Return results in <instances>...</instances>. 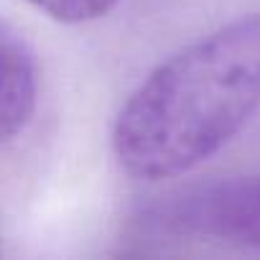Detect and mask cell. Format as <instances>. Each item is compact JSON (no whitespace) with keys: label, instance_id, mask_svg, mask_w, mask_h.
<instances>
[{"label":"cell","instance_id":"3","mask_svg":"<svg viewBox=\"0 0 260 260\" xmlns=\"http://www.w3.org/2000/svg\"><path fill=\"white\" fill-rule=\"evenodd\" d=\"M39 97V72L26 41L0 18V143L28 125Z\"/></svg>","mask_w":260,"mask_h":260},{"label":"cell","instance_id":"4","mask_svg":"<svg viewBox=\"0 0 260 260\" xmlns=\"http://www.w3.org/2000/svg\"><path fill=\"white\" fill-rule=\"evenodd\" d=\"M31 3L61 23H84L112 11L117 0H31Z\"/></svg>","mask_w":260,"mask_h":260},{"label":"cell","instance_id":"2","mask_svg":"<svg viewBox=\"0 0 260 260\" xmlns=\"http://www.w3.org/2000/svg\"><path fill=\"white\" fill-rule=\"evenodd\" d=\"M143 227L166 237L260 250V174L186 189L146 209Z\"/></svg>","mask_w":260,"mask_h":260},{"label":"cell","instance_id":"1","mask_svg":"<svg viewBox=\"0 0 260 260\" xmlns=\"http://www.w3.org/2000/svg\"><path fill=\"white\" fill-rule=\"evenodd\" d=\"M260 110V13L189 44L122 105L112 148L120 166L158 181L191 171Z\"/></svg>","mask_w":260,"mask_h":260}]
</instances>
